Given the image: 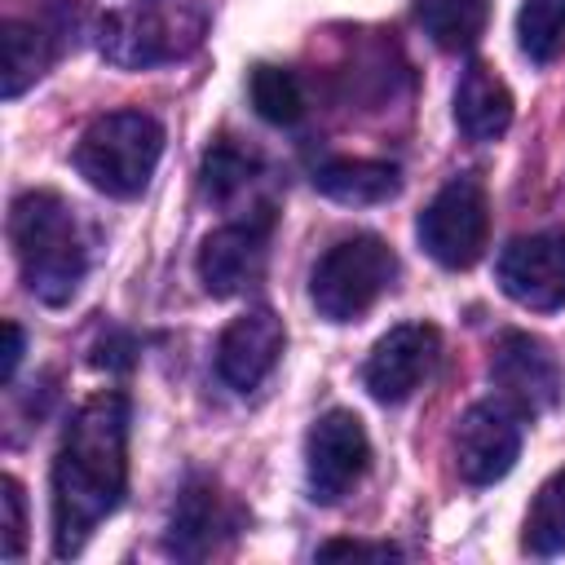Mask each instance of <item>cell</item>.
<instances>
[{
    "instance_id": "6da1fadb",
    "label": "cell",
    "mask_w": 565,
    "mask_h": 565,
    "mask_svg": "<svg viewBox=\"0 0 565 565\" xmlns=\"http://www.w3.org/2000/svg\"><path fill=\"white\" fill-rule=\"evenodd\" d=\"M128 486V397L93 393L66 424L53 459V552L75 556L119 508Z\"/></svg>"
},
{
    "instance_id": "7a4b0ae2",
    "label": "cell",
    "mask_w": 565,
    "mask_h": 565,
    "mask_svg": "<svg viewBox=\"0 0 565 565\" xmlns=\"http://www.w3.org/2000/svg\"><path fill=\"white\" fill-rule=\"evenodd\" d=\"M9 243L22 282L44 305H66L88 274V234L57 190H26L9 207Z\"/></svg>"
},
{
    "instance_id": "3957f363",
    "label": "cell",
    "mask_w": 565,
    "mask_h": 565,
    "mask_svg": "<svg viewBox=\"0 0 565 565\" xmlns=\"http://www.w3.org/2000/svg\"><path fill=\"white\" fill-rule=\"evenodd\" d=\"M159 154H163V128L154 115L110 110L84 128L75 146V168L93 190L110 199H132L150 185Z\"/></svg>"
},
{
    "instance_id": "277c9868",
    "label": "cell",
    "mask_w": 565,
    "mask_h": 565,
    "mask_svg": "<svg viewBox=\"0 0 565 565\" xmlns=\"http://www.w3.org/2000/svg\"><path fill=\"white\" fill-rule=\"evenodd\" d=\"M397 278V256L375 234L340 238L322 252L309 278V296L327 322H353L362 318Z\"/></svg>"
},
{
    "instance_id": "5b68a950",
    "label": "cell",
    "mask_w": 565,
    "mask_h": 565,
    "mask_svg": "<svg viewBox=\"0 0 565 565\" xmlns=\"http://www.w3.org/2000/svg\"><path fill=\"white\" fill-rule=\"evenodd\" d=\"M203 40V13L194 9H115L97 22V49L119 71H146L194 53Z\"/></svg>"
},
{
    "instance_id": "8992f818",
    "label": "cell",
    "mask_w": 565,
    "mask_h": 565,
    "mask_svg": "<svg viewBox=\"0 0 565 565\" xmlns=\"http://www.w3.org/2000/svg\"><path fill=\"white\" fill-rule=\"evenodd\" d=\"M419 243L424 252L446 265V269H468L481 260L486 238H490V203L477 177H455L446 181L433 203L419 212Z\"/></svg>"
},
{
    "instance_id": "52a82bcc",
    "label": "cell",
    "mask_w": 565,
    "mask_h": 565,
    "mask_svg": "<svg viewBox=\"0 0 565 565\" xmlns=\"http://www.w3.org/2000/svg\"><path fill=\"white\" fill-rule=\"evenodd\" d=\"M371 441L353 411H327L305 437V481L313 503H340L366 472Z\"/></svg>"
},
{
    "instance_id": "ba28073f",
    "label": "cell",
    "mask_w": 565,
    "mask_h": 565,
    "mask_svg": "<svg viewBox=\"0 0 565 565\" xmlns=\"http://www.w3.org/2000/svg\"><path fill=\"white\" fill-rule=\"evenodd\" d=\"M269 234H274L269 207H256L252 216L212 230L199 247V278L207 296L225 300V296H243L247 287H256L269 260Z\"/></svg>"
},
{
    "instance_id": "9c48e42d",
    "label": "cell",
    "mask_w": 565,
    "mask_h": 565,
    "mask_svg": "<svg viewBox=\"0 0 565 565\" xmlns=\"http://www.w3.org/2000/svg\"><path fill=\"white\" fill-rule=\"evenodd\" d=\"M490 380L499 384L503 402L521 415H543L565 397V371L556 353L530 331H508L494 344Z\"/></svg>"
},
{
    "instance_id": "30bf717a",
    "label": "cell",
    "mask_w": 565,
    "mask_h": 565,
    "mask_svg": "<svg viewBox=\"0 0 565 565\" xmlns=\"http://www.w3.org/2000/svg\"><path fill=\"white\" fill-rule=\"evenodd\" d=\"M499 287L508 300L525 309H561L565 305V225L512 238L499 256Z\"/></svg>"
},
{
    "instance_id": "8fae6325",
    "label": "cell",
    "mask_w": 565,
    "mask_h": 565,
    "mask_svg": "<svg viewBox=\"0 0 565 565\" xmlns=\"http://www.w3.org/2000/svg\"><path fill=\"white\" fill-rule=\"evenodd\" d=\"M437 353H441V335L437 327L428 322H402L393 327L388 335L375 340V349L366 353V366H362V384L375 402H406L437 366Z\"/></svg>"
},
{
    "instance_id": "7c38bea8",
    "label": "cell",
    "mask_w": 565,
    "mask_h": 565,
    "mask_svg": "<svg viewBox=\"0 0 565 565\" xmlns=\"http://www.w3.org/2000/svg\"><path fill=\"white\" fill-rule=\"evenodd\" d=\"M521 455L516 415L499 402H477L455 424V468L468 486H490L512 472Z\"/></svg>"
},
{
    "instance_id": "4fadbf2b",
    "label": "cell",
    "mask_w": 565,
    "mask_h": 565,
    "mask_svg": "<svg viewBox=\"0 0 565 565\" xmlns=\"http://www.w3.org/2000/svg\"><path fill=\"white\" fill-rule=\"evenodd\" d=\"M282 344H287L282 318L274 309H247L216 340V375L230 388L247 393V388H256L278 366Z\"/></svg>"
},
{
    "instance_id": "5bb4252c",
    "label": "cell",
    "mask_w": 565,
    "mask_h": 565,
    "mask_svg": "<svg viewBox=\"0 0 565 565\" xmlns=\"http://www.w3.org/2000/svg\"><path fill=\"white\" fill-rule=\"evenodd\" d=\"M243 530V508L230 503L212 481H194L181 490L177 508H172V521H168V552L172 556H185V561H199V556H212L230 534Z\"/></svg>"
},
{
    "instance_id": "9a60e30c",
    "label": "cell",
    "mask_w": 565,
    "mask_h": 565,
    "mask_svg": "<svg viewBox=\"0 0 565 565\" xmlns=\"http://www.w3.org/2000/svg\"><path fill=\"white\" fill-rule=\"evenodd\" d=\"M455 124L468 141H494L512 124V93L508 84L486 66L472 62L455 88Z\"/></svg>"
},
{
    "instance_id": "2e32d148",
    "label": "cell",
    "mask_w": 565,
    "mask_h": 565,
    "mask_svg": "<svg viewBox=\"0 0 565 565\" xmlns=\"http://www.w3.org/2000/svg\"><path fill=\"white\" fill-rule=\"evenodd\" d=\"M313 185L335 203L371 207L393 199L402 190V177L393 163H380V159H327L322 168H313Z\"/></svg>"
},
{
    "instance_id": "e0dca14e",
    "label": "cell",
    "mask_w": 565,
    "mask_h": 565,
    "mask_svg": "<svg viewBox=\"0 0 565 565\" xmlns=\"http://www.w3.org/2000/svg\"><path fill=\"white\" fill-rule=\"evenodd\" d=\"M490 18V0H415V22L446 53H468Z\"/></svg>"
},
{
    "instance_id": "ac0fdd59",
    "label": "cell",
    "mask_w": 565,
    "mask_h": 565,
    "mask_svg": "<svg viewBox=\"0 0 565 565\" xmlns=\"http://www.w3.org/2000/svg\"><path fill=\"white\" fill-rule=\"evenodd\" d=\"M53 62V44L35 22H4V97H18L26 84H35Z\"/></svg>"
},
{
    "instance_id": "d6986e66",
    "label": "cell",
    "mask_w": 565,
    "mask_h": 565,
    "mask_svg": "<svg viewBox=\"0 0 565 565\" xmlns=\"http://www.w3.org/2000/svg\"><path fill=\"white\" fill-rule=\"evenodd\" d=\"M521 543H525L530 556H561L565 552V468L552 472L539 486V494H534V503L525 512Z\"/></svg>"
},
{
    "instance_id": "ffe728a7",
    "label": "cell",
    "mask_w": 565,
    "mask_h": 565,
    "mask_svg": "<svg viewBox=\"0 0 565 565\" xmlns=\"http://www.w3.org/2000/svg\"><path fill=\"white\" fill-rule=\"evenodd\" d=\"M516 44L530 62H552L565 49V0H525L516 13Z\"/></svg>"
},
{
    "instance_id": "44dd1931",
    "label": "cell",
    "mask_w": 565,
    "mask_h": 565,
    "mask_svg": "<svg viewBox=\"0 0 565 565\" xmlns=\"http://www.w3.org/2000/svg\"><path fill=\"white\" fill-rule=\"evenodd\" d=\"M252 106L269 124H296L305 115V88H300L296 71L260 62L252 71Z\"/></svg>"
},
{
    "instance_id": "7402d4cb",
    "label": "cell",
    "mask_w": 565,
    "mask_h": 565,
    "mask_svg": "<svg viewBox=\"0 0 565 565\" xmlns=\"http://www.w3.org/2000/svg\"><path fill=\"white\" fill-rule=\"evenodd\" d=\"M256 172V154H247L243 146L234 141H216L207 154H203V168H199V185L207 199L225 203L230 194H238Z\"/></svg>"
},
{
    "instance_id": "603a6c76",
    "label": "cell",
    "mask_w": 565,
    "mask_h": 565,
    "mask_svg": "<svg viewBox=\"0 0 565 565\" xmlns=\"http://www.w3.org/2000/svg\"><path fill=\"white\" fill-rule=\"evenodd\" d=\"M4 561L22 556V539H26V508H22V486L13 477H4Z\"/></svg>"
},
{
    "instance_id": "cb8c5ba5",
    "label": "cell",
    "mask_w": 565,
    "mask_h": 565,
    "mask_svg": "<svg viewBox=\"0 0 565 565\" xmlns=\"http://www.w3.org/2000/svg\"><path fill=\"white\" fill-rule=\"evenodd\" d=\"M322 561H335V556H358V561H388L397 556V547L388 543H358V539H335V543H322L318 547Z\"/></svg>"
},
{
    "instance_id": "d4e9b609",
    "label": "cell",
    "mask_w": 565,
    "mask_h": 565,
    "mask_svg": "<svg viewBox=\"0 0 565 565\" xmlns=\"http://www.w3.org/2000/svg\"><path fill=\"white\" fill-rule=\"evenodd\" d=\"M18 362H22V327L18 322H4V362H0V375L13 380Z\"/></svg>"
}]
</instances>
